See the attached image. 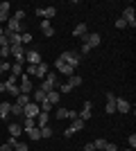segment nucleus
Returning <instances> with one entry per match:
<instances>
[{
	"label": "nucleus",
	"instance_id": "1",
	"mask_svg": "<svg viewBox=\"0 0 136 151\" xmlns=\"http://www.w3.org/2000/svg\"><path fill=\"white\" fill-rule=\"evenodd\" d=\"M57 61L66 63V65H71V68H77L79 63H82V57H79L77 50H66V52H61V54H59Z\"/></svg>",
	"mask_w": 136,
	"mask_h": 151
},
{
	"label": "nucleus",
	"instance_id": "2",
	"mask_svg": "<svg viewBox=\"0 0 136 151\" xmlns=\"http://www.w3.org/2000/svg\"><path fill=\"white\" fill-rule=\"evenodd\" d=\"M39 88L43 90V93H50V90H55V88H57V75H55V72H48V75L43 77V83H41Z\"/></svg>",
	"mask_w": 136,
	"mask_h": 151
},
{
	"label": "nucleus",
	"instance_id": "3",
	"mask_svg": "<svg viewBox=\"0 0 136 151\" xmlns=\"http://www.w3.org/2000/svg\"><path fill=\"white\" fill-rule=\"evenodd\" d=\"M34 14H36L39 18H43V20H50L52 16H57V7H36Z\"/></svg>",
	"mask_w": 136,
	"mask_h": 151
},
{
	"label": "nucleus",
	"instance_id": "4",
	"mask_svg": "<svg viewBox=\"0 0 136 151\" xmlns=\"http://www.w3.org/2000/svg\"><path fill=\"white\" fill-rule=\"evenodd\" d=\"M39 113H41V106H39V104H34V101H30V104L23 108V115H25V117H32V120H36Z\"/></svg>",
	"mask_w": 136,
	"mask_h": 151
},
{
	"label": "nucleus",
	"instance_id": "5",
	"mask_svg": "<svg viewBox=\"0 0 136 151\" xmlns=\"http://www.w3.org/2000/svg\"><path fill=\"white\" fill-rule=\"evenodd\" d=\"M18 79H20V83H18V90H20V93H23V95H30V93H32V90H34V86H32V79H30V77H27V75L18 77Z\"/></svg>",
	"mask_w": 136,
	"mask_h": 151
},
{
	"label": "nucleus",
	"instance_id": "6",
	"mask_svg": "<svg viewBox=\"0 0 136 151\" xmlns=\"http://www.w3.org/2000/svg\"><path fill=\"white\" fill-rule=\"evenodd\" d=\"M123 20H125V25L136 27V12H134V7H125V12H123Z\"/></svg>",
	"mask_w": 136,
	"mask_h": 151
},
{
	"label": "nucleus",
	"instance_id": "7",
	"mask_svg": "<svg viewBox=\"0 0 136 151\" xmlns=\"http://www.w3.org/2000/svg\"><path fill=\"white\" fill-rule=\"evenodd\" d=\"M100 41H102V36H100L97 32L86 34V36H84V45H89V47H97V45H100Z\"/></svg>",
	"mask_w": 136,
	"mask_h": 151
},
{
	"label": "nucleus",
	"instance_id": "8",
	"mask_svg": "<svg viewBox=\"0 0 136 151\" xmlns=\"http://www.w3.org/2000/svg\"><path fill=\"white\" fill-rule=\"evenodd\" d=\"M25 61L30 63V65H39V63H41L39 50H27V52H25Z\"/></svg>",
	"mask_w": 136,
	"mask_h": 151
},
{
	"label": "nucleus",
	"instance_id": "9",
	"mask_svg": "<svg viewBox=\"0 0 136 151\" xmlns=\"http://www.w3.org/2000/svg\"><path fill=\"white\" fill-rule=\"evenodd\" d=\"M9 50H12V57L16 59V63H23V61H25V50H23V45H12Z\"/></svg>",
	"mask_w": 136,
	"mask_h": 151
},
{
	"label": "nucleus",
	"instance_id": "10",
	"mask_svg": "<svg viewBox=\"0 0 136 151\" xmlns=\"http://www.w3.org/2000/svg\"><path fill=\"white\" fill-rule=\"evenodd\" d=\"M77 117H79V120H84V122H86V120H91V117H93V104H91L89 99L84 101V108H82V113H79Z\"/></svg>",
	"mask_w": 136,
	"mask_h": 151
},
{
	"label": "nucleus",
	"instance_id": "11",
	"mask_svg": "<svg viewBox=\"0 0 136 151\" xmlns=\"http://www.w3.org/2000/svg\"><path fill=\"white\" fill-rule=\"evenodd\" d=\"M104 113H107V115L116 113V97H113V93H107V106H104Z\"/></svg>",
	"mask_w": 136,
	"mask_h": 151
},
{
	"label": "nucleus",
	"instance_id": "12",
	"mask_svg": "<svg viewBox=\"0 0 136 151\" xmlns=\"http://www.w3.org/2000/svg\"><path fill=\"white\" fill-rule=\"evenodd\" d=\"M9 117H12V104L0 101V120H9Z\"/></svg>",
	"mask_w": 136,
	"mask_h": 151
},
{
	"label": "nucleus",
	"instance_id": "13",
	"mask_svg": "<svg viewBox=\"0 0 136 151\" xmlns=\"http://www.w3.org/2000/svg\"><path fill=\"white\" fill-rule=\"evenodd\" d=\"M86 34H89V27H86V23H79V25L73 29V36H75V38H82V41H84Z\"/></svg>",
	"mask_w": 136,
	"mask_h": 151
},
{
	"label": "nucleus",
	"instance_id": "14",
	"mask_svg": "<svg viewBox=\"0 0 136 151\" xmlns=\"http://www.w3.org/2000/svg\"><path fill=\"white\" fill-rule=\"evenodd\" d=\"M55 65H57V70L61 72V75H66V77L75 75V68H71V65H66V63H61V61H55Z\"/></svg>",
	"mask_w": 136,
	"mask_h": 151
},
{
	"label": "nucleus",
	"instance_id": "15",
	"mask_svg": "<svg viewBox=\"0 0 136 151\" xmlns=\"http://www.w3.org/2000/svg\"><path fill=\"white\" fill-rule=\"evenodd\" d=\"M116 111L118 113H129V101L123 97H116Z\"/></svg>",
	"mask_w": 136,
	"mask_h": 151
},
{
	"label": "nucleus",
	"instance_id": "16",
	"mask_svg": "<svg viewBox=\"0 0 136 151\" xmlns=\"http://www.w3.org/2000/svg\"><path fill=\"white\" fill-rule=\"evenodd\" d=\"M9 9H12V5H9V2H2V9H0V25H5L7 20H9Z\"/></svg>",
	"mask_w": 136,
	"mask_h": 151
},
{
	"label": "nucleus",
	"instance_id": "17",
	"mask_svg": "<svg viewBox=\"0 0 136 151\" xmlns=\"http://www.w3.org/2000/svg\"><path fill=\"white\" fill-rule=\"evenodd\" d=\"M45 101H50L52 106H57L59 104V90L55 88V90H50V93H45Z\"/></svg>",
	"mask_w": 136,
	"mask_h": 151
},
{
	"label": "nucleus",
	"instance_id": "18",
	"mask_svg": "<svg viewBox=\"0 0 136 151\" xmlns=\"http://www.w3.org/2000/svg\"><path fill=\"white\" fill-rule=\"evenodd\" d=\"M41 32H43V36H52V34H55L50 20H41Z\"/></svg>",
	"mask_w": 136,
	"mask_h": 151
},
{
	"label": "nucleus",
	"instance_id": "19",
	"mask_svg": "<svg viewBox=\"0 0 136 151\" xmlns=\"http://www.w3.org/2000/svg\"><path fill=\"white\" fill-rule=\"evenodd\" d=\"M32 95H34V97H32V101H34V104H41V101H45V93H43L41 88L32 90Z\"/></svg>",
	"mask_w": 136,
	"mask_h": 151
},
{
	"label": "nucleus",
	"instance_id": "20",
	"mask_svg": "<svg viewBox=\"0 0 136 151\" xmlns=\"http://www.w3.org/2000/svg\"><path fill=\"white\" fill-rule=\"evenodd\" d=\"M7 131H9V135L18 138L20 133H23V126H20V124H9V126H7Z\"/></svg>",
	"mask_w": 136,
	"mask_h": 151
},
{
	"label": "nucleus",
	"instance_id": "21",
	"mask_svg": "<svg viewBox=\"0 0 136 151\" xmlns=\"http://www.w3.org/2000/svg\"><path fill=\"white\" fill-rule=\"evenodd\" d=\"M48 115H50V113H39V117H36V126H39V129L48 126V120H50Z\"/></svg>",
	"mask_w": 136,
	"mask_h": 151
},
{
	"label": "nucleus",
	"instance_id": "22",
	"mask_svg": "<svg viewBox=\"0 0 136 151\" xmlns=\"http://www.w3.org/2000/svg\"><path fill=\"white\" fill-rule=\"evenodd\" d=\"M30 101H32V99H30V95H23V93H20L18 97H16V104H18V106H23V108H25Z\"/></svg>",
	"mask_w": 136,
	"mask_h": 151
},
{
	"label": "nucleus",
	"instance_id": "23",
	"mask_svg": "<svg viewBox=\"0 0 136 151\" xmlns=\"http://www.w3.org/2000/svg\"><path fill=\"white\" fill-rule=\"evenodd\" d=\"M82 81H84V79H82V77H77V75L68 77V86H71V88H75V86H82Z\"/></svg>",
	"mask_w": 136,
	"mask_h": 151
},
{
	"label": "nucleus",
	"instance_id": "24",
	"mask_svg": "<svg viewBox=\"0 0 136 151\" xmlns=\"http://www.w3.org/2000/svg\"><path fill=\"white\" fill-rule=\"evenodd\" d=\"M27 135H30V140H39L41 138V129L39 126H34V129H30V131H25Z\"/></svg>",
	"mask_w": 136,
	"mask_h": 151
},
{
	"label": "nucleus",
	"instance_id": "25",
	"mask_svg": "<svg viewBox=\"0 0 136 151\" xmlns=\"http://www.w3.org/2000/svg\"><path fill=\"white\" fill-rule=\"evenodd\" d=\"M14 77H20V72H23V63H12V70H9Z\"/></svg>",
	"mask_w": 136,
	"mask_h": 151
},
{
	"label": "nucleus",
	"instance_id": "26",
	"mask_svg": "<svg viewBox=\"0 0 136 151\" xmlns=\"http://www.w3.org/2000/svg\"><path fill=\"white\" fill-rule=\"evenodd\" d=\"M34 126H36V120L25 117V122H23V131H30V129H34Z\"/></svg>",
	"mask_w": 136,
	"mask_h": 151
},
{
	"label": "nucleus",
	"instance_id": "27",
	"mask_svg": "<svg viewBox=\"0 0 136 151\" xmlns=\"http://www.w3.org/2000/svg\"><path fill=\"white\" fill-rule=\"evenodd\" d=\"M12 45H0V59H7V57H12V50H9Z\"/></svg>",
	"mask_w": 136,
	"mask_h": 151
},
{
	"label": "nucleus",
	"instance_id": "28",
	"mask_svg": "<svg viewBox=\"0 0 136 151\" xmlns=\"http://www.w3.org/2000/svg\"><path fill=\"white\" fill-rule=\"evenodd\" d=\"M84 124H86V122H84V120H79V117H77V120H73V129H75V133L82 131V129H84Z\"/></svg>",
	"mask_w": 136,
	"mask_h": 151
},
{
	"label": "nucleus",
	"instance_id": "29",
	"mask_svg": "<svg viewBox=\"0 0 136 151\" xmlns=\"http://www.w3.org/2000/svg\"><path fill=\"white\" fill-rule=\"evenodd\" d=\"M57 90H59V93H64V95H68L73 88L68 86V81H66V83H57Z\"/></svg>",
	"mask_w": 136,
	"mask_h": 151
},
{
	"label": "nucleus",
	"instance_id": "30",
	"mask_svg": "<svg viewBox=\"0 0 136 151\" xmlns=\"http://www.w3.org/2000/svg\"><path fill=\"white\" fill-rule=\"evenodd\" d=\"M12 70V63H7V61H0V77L5 75V72H9Z\"/></svg>",
	"mask_w": 136,
	"mask_h": 151
},
{
	"label": "nucleus",
	"instance_id": "31",
	"mask_svg": "<svg viewBox=\"0 0 136 151\" xmlns=\"http://www.w3.org/2000/svg\"><path fill=\"white\" fill-rule=\"evenodd\" d=\"M57 117L59 120H68V108H57Z\"/></svg>",
	"mask_w": 136,
	"mask_h": 151
},
{
	"label": "nucleus",
	"instance_id": "32",
	"mask_svg": "<svg viewBox=\"0 0 136 151\" xmlns=\"http://www.w3.org/2000/svg\"><path fill=\"white\" fill-rule=\"evenodd\" d=\"M93 147H95V149H104V147H107V140H104V138H97L95 142H93Z\"/></svg>",
	"mask_w": 136,
	"mask_h": 151
},
{
	"label": "nucleus",
	"instance_id": "33",
	"mask_svg": "<svg viewBox=\"0 0 136 151\" xmlns=\"http://www.w3.org/2000/svg\"><path fill=\"white\" fill-rule=\"evenodd\" d=\"M52 133H55V131H52L50 126H43V129H41V138H50Z\"/></svg>",
	"mask_w": 136,
	"mask_h": 151
},
{
	"label": "nucleus",
	"instance_id": "34",
	"mask_svg": "<svg viewBox=\"0 0 136 151\" xmlns=\"http://www.w3.org/2000/svg\"><path fill=\"white\" fill-rule=\"evenodd\" d=\"M20 43H32V34H30V32L20 34Z\"/></svg>",
	"mask_w": 136,
	"mask_h": 151
},
{
	"label": "nucleus",
	"instance_id": "35",
	"mask_svg": "<svg viewBox=\"0 0 136 151\" xmlns=\"http://www.w3.org/2000/svg\"><path fill=\"white\" fill-rule=\"evenodd\" d=\"M12 115H23V106H18V104H12Z\"/></svg>",
	"mask_w": 136,
	"mask_h": 151
},
{
	"label": "nucleus",
	"instance_id": "36",
	"mask_svg": "<svg viewBox=\"0 0 136 151\" xmlns=\"http://www.w3.org/2000/svg\"><path fill=\"white\" fill-rule=\"evenodd\" d=\"M14 151H30V149H27L25 142H16V145H14Z\"/></svg>",
	"mask_w": 136,
	"mask_h": 151
},
{
	"label": "nucleus",
	"instance_id": "37",
	"mask_svg": "<svg viewBox=\"0 0 136 151\" xmlns=\"http://www.w3.org/2000/svg\"><path fill=\"white\" fill-rule=\"evenodd\" d=\"M12 18H16V20H23V18H25V9H18V12L14 14Z\"/></svg>",
	"mask_w": 136,
	"mask_h": 151
},
{
	"label": "nucleus",
	"instance_id": "38",
	"mask_svg": "<svg viewBox=\"0 0 136 151\" xmlns=\"http://www.w3.org/2000/svg\"><path fill=\"white\" fill-rule=\"evenodd\" d=\"M73 135H75V129H73V126H68V129L64 131V138H73Z\"/></svg>",
	"mask_w": 136,
	"mask_h": 151
},
{
	"label": "nucleus",
	"instance_id": "39",
	"mask_svg": "<svg viewBox=\"0 0 136 151\" xmlns=\"http://www.w3.org/2000/svg\"><path fill=\"white\" fill-rule=\"evenodd\" d=\"M104 151H120L116 145H111V142H107V147H104Z\"/></svg>",
	"mask_w": 136,
	"mask_h": 151
},
{
	"label": "nucleus",
	"instance_id": "40",
	"mask_svg": "<svg viewBox=\"0 0 136 151\" xmlns=\"http://www.w3.org/2000/svg\"><path fill=\"white\" fill-rule=\"evenodd\" d=\"M89 52H91L89 45H82V50H79V57H84V54H89Z\"/></svg>",
	"mask_w": 136,
	"mask_h": 151
},
{
	"label": "nucleus",
	"instance_id": "41",
	"mask_svg": "<svg viewBox=\"0 0 136 151\" xmlns=\"http://www.w3.org/2000/svg\"><path fill=\"white\" fill-rule=\"evenodd\" d=\"M16 142H18V138H14V135H9V140H7V145H9V147L14 149V145H16Z\"/></svg>",
	"mask_w": 136,
	"mask_h": 151
},
{
	"label": "nucleus",
	"instance_id": "42",
	"mask_svg": "<svg viewBox=\"0 0 136 151\" xmlns=\"http://www.w3.org/2000/svg\"><path fill=\"white\" fill-rule=\"evenodd\" d=\"M116 27H118V29H125L127 25H125V20H123V18H118V20H116Z\"/></svg>",
	"mask_w": 136,
	"mask_h": 151
},
{
	"label": "nucleus",
	"instance_id": "43",
	"mask_svg": "<svg viewBox=\"0 0 136 151\" xmlns=\"http://www.w3.org/2000/svg\"><path fill=\"white\" fill-rule=\"evenodd\" d=\"M134 147H136V135L132 133V135H129V149H134Z\"/></svg>",
	"mask_w": 136,
	"mask_h": 151
},
{
	"label": "nucleus",
	"instance_id": "44",
	"mask_svg": "<svg viewBox=\"0 0 136 151\" xmlns=\"http://www.w3.org/2000/svg\"><path fill=\"white\" fill-rule=\"evenodd\" d=\"M77 115L79 113H75V111H68V120H77Z\"/></svg>",
	"mask_w": 136,
	"mask_h": 151
},
{
	"label": "nucleus",
	"instance_id": "45",
	"mask_svg": "<svg viewBox=\"0 0 136 151\" xmlns=\"http://www.w3.org/2000/svg\"><path fill=\"white\" fill-rule=\"evenodd\" d=\"M0 45H9V38H7L5 34H2V36H0Z\"/></svg>",
	"mask_w": 136,
	"mask_h": 151
},
{
	"label": "nucleus",
	"instance_id": "46",
	"mask_svg": "<svg viewBox=\"0 0 136 151\" xmlns=\"http://www.w3.org/2000/svg\"><path fill=\"white\" fill-rule=\"evenodd\" d=\"M0 151H14V149H12V147H9V145L5 142V145H0Z\"/></svg>",
	"mask_w": 136,
	"mask_h": 151
},
{
	"label": "nucleus",
	"instance_id": "47",
	"mask_svg": "<svg viewBox=\"0 0 136 151\" xmlns=\"http://www.w3.org/2000/svg\"><path fill=\"white\" fill-rule=\"evenodd\" d=\"M2 34H5V27H2V25H0V36H2Z\"/></svg>",
	"mask_w": 136,
	"mask_h": 151
},
{
	"label": "nucleus",
	"instance_id": "48",
	"mask_svg": "<svg viewBox=\"0 0 136 151\" xmlns=\"http://www.w3.org/2000/svg\"><path fill=\"white\" fill-rule=\"evenodd\" d=\"M125 151H134V149H125Z\"/></svg>",
	"mask_w": 136,
	"mask_h": 151
},
{
	"label": "nucleus",
	"instance_id": "49",
	"mask_svg": "<svg viewBox=\"0 0 136 151\" xmlns=\"http://www.w3.org/2000/svg\"><path fill=\"white\" fill-rule=\"evenodd\" d=\"M0 9H2V2H0Z\"/></svg>",
	"mask_w": 136,
	"mask_h": 151
}]
</instances>
